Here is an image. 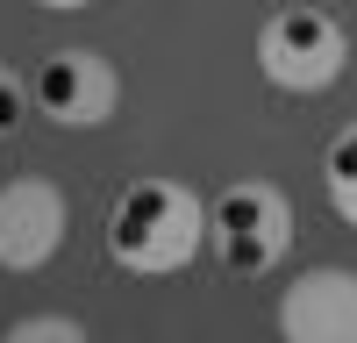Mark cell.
<instances>
[{
  "label": "cell",
  "instance_id": "cell-8",
  "mask_svg": "<svg viewBox=\"0 0 357 343\" xmlns=\"http://www.w3.org/2000/svg\"><path fill=\"white\" fill-rule=\"evenodd\" d=\"M8 343H86V322L79 314H22V322H8Z\"/></svg>",
  "mask_w": 357,
  "mask_h": 343
},
{
  "label": "cell",
  "instance_id": "cell-1",
  "mask_svg": "<svg viewBox=\"0 0 357 343\" xmlns=\"http://www.w3.org/2000/svg\"><path fill=\"white\" fill-rule=\"evenodd\" d=\"M200 243H207V200L193 186L136 179V186L114 193V208H107V257L122 272H143V279L186 272Z\"/></svg>",
  "mask_w": 357,
  "mask_h": 343
},
{
  "label": "cell",
  "instance_id": "cell-2",
  "mask_svg": "<svg viewBox=\"0 0 357 343\" xmlns=\"http://www.w3.org/2000/svg\"><path fill=\"white\" fill-rule=\"evenodd\" d=\"M207 243H215L222 272H236V279H264V272H272L279 257L293 250V208H286V193L264 186V179H236V186H222L215 200H207Z\"/></svg>",
  "mask_w": 357,
  "mask_h": 343
},
{
  "label": "cell",
  "instance_id": "cell-6",
  "mask_svg": "<svg viewBox=\"0 0 357 343\" xmlns=\"http://www.w3.org/2000/svg\"><path fill=\"white\" fill-rule=\"evenodd\" d=\"M279 336L286 343H357V272L314 265L279 294Z\"/></svg>",
  "mask_w": 357,
  "mask_h": 343
},
{
  "label": "cell",
  "instance_id": "cell-4",
  "mask_svg": "<svg viewBox=\"0 0 357 343\" xmlns=\"http://www.w3.org/2000/svg\"><path fill=\"white\" fill-rule=\"evenodd\" d=\"M29 100H36V114H50L57 129H100L114 100H122V79H114V65L100 50L86 43H65L50 50L36 72H29Z\"/></svg>",
  "mask_w": 357,
  "mask_h": 343
},
{
  "label": "cell",
  "instance_id": "cell-3",
  "mask_svg": "<svg viewBox=\"0 0 357 343\" xmlns=\"http://www.w3.org/2000/svg\"><path fill=\"white\" fill-rule=\"evenodd\" d=\"M350 65V36L329 8H279L257 29V72L279 93H329Z\"/></svg>",
  "mask_w": 357,
  "mask_h": 343
},
{
  "label": "cell",
  "instance_id": "cell-9",
  "mask_svg": "<svg viewBox=\"0 0 357 343\" xmlns=\"http://www.w3.org/2000/svg\"><path fill=\"white\" fill-rule=\"evenodd\" d=\"M29 107H36V100H29V79L0 65V136H15V122H22Z\"/></svg>",
  "mask_w": 357,
  "mask_h": 343
},
{
  "label": "cell",
  "instance_id": "cell-7",
  "mask_svg": "<svg viewBox=\"0 0 357 343\" xmlns=\"http://www.w3.org/2000/svg\"><path fill=\"white\" fill-rule=\"evenodd\" d=\"M321 186H329V208L357 229V122L329 143V158H321Z\"/></svg>",
  "mask_w": 357,
  "mask_h": 343
},
{
  "label": "cell",
  "instance_id": "cell-10",
  "mask_svg": "<svg viewBox=\"0 0 357 343\" xmlns=\"http://www.w3.org/2000/svg\"><path fill=\"white\" fill-rule=\"evenodd\" d=\"M36 8H50V15H79V8H93V0H36Z\"/></svg>",
  "mask_w": 357,
  "mask_h": 343
},
{
  "label": "cell",
  "instance_id": "cell-5",
  "mask_svg": "<svg viewBox=\"0 0 357 343\" xmlns=\"http://www.w3.org/2000/svg\"><path fill=\"white\" fill-rule=\"evenodd\" d=\"M72 229V200L57 179H8L0 186V272H43L65 250Z\"/></svg>",
  "mask_w": 357,
  "mask_h": 343
}]
</instances>
